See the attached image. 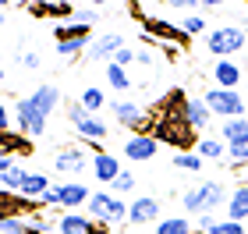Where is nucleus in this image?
I'll return each mask as SVG.
<instances>
[{
    "label": "nucleus",
    "instance_id": "17",
    "mask_svg": "<svg viewBox=\"0 0 248 234\" xmlns=\"http://www.w3.org/2000/svg\"><path fill=\"white\" fill-rule=\"evenodd\" d=\"M50 177L46 174H39V171H29V177H25V185H21V199H29V203H39L43 195L50 192Z\"/></svg>",
    "mask_w": 248,
    "mask_h": 234
},
{
    "label": "nucleus",
    "instance_id": "45",
    "mask_svg": "<svg viewBox=\"0 0 248 234\" xmlns=\"http://www.w3.org/2000/svg\"><path fill=\"white\" fill-rule=\"evenodd\" d=\"M0 82H4V61H0Z\"/></svg>",
    "mask_w": 248,
    "mask_h": 234
},
{
    "label": "nucleus",
    "instance_id": "5",
    "mask_svg": "<svg viewBox=\"0 0 248 234\" xmlns=\"http://www.w3.org/2000/svg\"><path fill=\"white\" fill-rule=\"evenodd\" d=\"M245 43H248V32L238 29V25H217V29H209V32H206V50H209L217 61L241 53V50H245Z\"/></svg>",
    "mask_w": 248,
    "mask_h": 234
},
{
    "label": "nucleus",
    "instance_id": "34",
    "mask_svg": "<svg viewBox=\"0 0 248 234\" xmlns=\"http://www.w3.org/2000/svg\"><path fill=\"white\" fill-rule=\"evenodd\" d=\"M96 18H99V11H96V7H75V18H71V21H78V25H89V29H93V25H96Z\"/></svg>",
    "mask_w": 248,
    "mask_h": 234
},
{
    "label": "nucleus",
    "instance_id": "43",
    "mask_svg": "<svg viewBox=\"0 0 248 234\" xmlns=\"http://www.w3.org/2000/svg\"><path fill=\"white\" fill-rule=\"evenodd\" d=\"M170 7L174 11H191V7H195V0H170Z\"/></svg>",
    "mask_w": 248,
    "mask_h": 234
},
{
    "label": "nucleus",
    "instance_id": "14",
    "mask_svg": "<svg viewBox=\"0 0 248 234\" xmlns=\"http://www.w3.org/2000/svg\"><path fill=\"white\" fill-rule=\"evenodd\" d=\"M89 199H93V192H89L85 181H67V185H61V206L67 209V213H75L78 206H89Z\"/></svg>",
    "mask_w": 248,
    "mask_h": 234
},
{
    "label": "nucleus",
    "instance_id": "13",
    "mask_svg": "<svg viewBox=\"0 0 248 234\" xmlns=\"http://www.w3.org/2000/svg\"><path fill=\"white\" fill-rule=\"evenodd\" d=\"M53 227H57V234H103V227L96 231V220L85 213H64Z\"/></svg>",
    "mask_w": 248,
    "mask_h": 234
},
{
    "label": "nucleus",
    "instance_id": "12",
    "mask_svg": "<svg viewBox=\"0 0 248 234\" xmlns=\"http://www.w3.org/2000/svg\"><path fill=\"white\" fill-rule=\"evenodd\" d=\"M53 167H57V171H64V174H82L85 167H93V160L85 156V149H82V146H67V149H61V153H57Z\"/></svg>",
    "mask_w": 248,
    "mask_h": 234
},
{
    "label": "nucleus",
    "instance_id": "42",
    "mask_svg": "<svg viewBox=\"0 0 248 234\" xmlns=\"http://www.w3.org/2000/svg\"><path fill=\"white\" fill-rule=\"evenodd\" d=\"M21 64H25L29 71H36V68H39V53H25V57H21Z\"/></svg>",
    "mask_w": 248,
    "mask_h": 234
},
{
    "label": "nucleus",
    "instance_id": "18",
    "mask_svg": "<svg viewBox=\"0 0 248 234\" xmlns=\"http://www.w3.org/2000/svg\"><path fill=\"white\" fill-rule=\"evenodd\" d=\"M227 220H238V224H245L248 220V185H238L227 199Z\"/></svg>",
    "mask_w": 248,
    "mask_h": 234
},
{
    "label": "nucleus",
    "instance_id": "11",
    "mask_svg": "<svg viewBox=\"0 0 248 234\" xmlns=\"http://www.w3.org/2000/svg\"><path fill=\"white\" fill-rule=\"evenodd\" d=\"M185 121H188L191 131H206V128L213 125V110L206 107V99H202V96H188V103H185Z\"/></svg>",
    "mask_w": 248,
    "mask_h": 234
},
{
    "label": "nucleus",
    "instance_id": "22",
    "mask_svg": "<svg viewBox=\"0 0 248 234\" xmlns=\"http://www.w3.org/2000/svg\"><path fill=\"white\" fill-rule=\"evenodd\" d=\"M195 153L202 156V160H223L227 156V142H217V139H199V146H195Z\"/></svg>",
    "mask_w": 248,
    "mask_h": 234
},
{
    "label": "nucleus",
    "instance_id": "28",
    "mask_svg": "<svg viewBox=\"0 0 248 234\" xmlns=\"http://www.w3.org/2000/svg\"><path fill=\"white\" fill-rule=\"evenodd\" d=\"M174 167L185 174H195V171H202V156L199 153H174Z\"/></svg>",
    "mask_w": 248,
    "mask_h": 234
},
{
    "label": "nucleus",
    "instance_id": "4",
    "mask_svg": "<svg viewBox=\"0 0 248 234\" xmlns=\"http://www.w3.org/2000/svg\"><path fill=\"white\" fill-rule=\"evenodd\" d=\"M128 206L131 203H124L121 195L99 188V192H93V199H89V217H93L99 227L103 224H128Z\"/></svg>",
    "mask_w": 248,
    "mask_h": 234
},
{
    "label": "nucleus",
    "instance_id": "9",
    "mask_svg": "<svg viewBox=\"0 0 248 234\" xmlns=\"http://www.w3.org/2000/svg\"><path fill=\"white\" fill-rule=\"evenodd\" d=\"M89 171H93V177H96L99 185H114L117 177H121V160H117L114 153H107V149H96Z\"/></svg>",
    "mask_w": 248,
    "mask_h": 234
},
{
    "label": "nucleus",
    "instance_id": "30",
    "mask_svg": "<svg viewBox=\"0 0 248 234\" xmlns=\"http://www.w3.org/2000/svg\"><path fill=\"white\" fill-rule=\"evenodd\" d=\"M0 234H29V220L15 213V217H4L0 220Z\"/></svg>",
    "mask_w": 248,
    "mask_h": 234
},
{
    "label": "nucleus",
    "instance_id": "6",
    "mask_svg": "<svg viewBox=\"0 0 248 234\" xmlns=\"http://www.w3.org/2000/svg\"><path fill=\"white\" fill-rule=\"evenodd\" d=\"M110 114H114V121L121 128H131L135 135H145V128H153V117H145L142 107L131 103V99H114V103H110Z\"/></svg>",
    "mask_w": 248,
    "mask_h": 234
},
{
    "label": "nucleus",
    "instance_id": "25",
    "mask_svg": "<svg viewBox=\"0 0 248 234\" xmlns=\"http://www.w3.org/2000/svg\"><path fill=\"white\" fill-rule=\"evenodd\" d=\"M25 177H29V171H21V167H11L7 174H0V188L11 195V192H18L21 195V185H25Z\"/></svg>",
    "mask_w": 248,
    "mask_h": 234
},
{
    "label": "nucleus",
    "instance_id": "40",
    "mask_svg": "<svg viewBox=\"0 0 248 234\" xmlns=\"http://www.w3.org/2000/svg\"><path fill=\"white\" fill-rule=\"evenodd\" d=\"M11 121H15V114H11V110L0 103V131H11Z\"/></svg>",
    "mask_w": 248,
    "mask_h": 234
},
{
    "label": "nucleus",
    "instance_id": "21",
    "mask_svg": "<svg viewBox=\"0 0 248 234\" xmlns=\"http://www.w3.org/2000/svg\"><path fill=\"white\" fill-rule=\"evenodd\" d=\"M191 231H195V224L188 217H163L156 224V234H191Z\"/></svg>",
    "mask_w": 248,
    "mask_h": 234
},
{
    "label": "nucleus",
    "instance_id": "31",
    "mask_svg": "<svg viewBox=\"0 0 248 234\" xmlns=\"http://www.w3.org/2000/svg\"><path fill=\"white\" fill-rule=\"evenodd\" d=\"M227 156H231L234 167H248V139H241V142H227Z\"/></svg>",
    "mask_w": 248,
    "mask_h": 234
},
{
    "label": "nucleus",
    "instance_id": "10",
    "mask_svg": "<svg viewBox=\"0 0 248 234\" xmlns=\"http://www.w3.org/2000/svg\"><path fill=\"white\" fill-rule=\"evenodd\" d=\"M241 75H245V68H241L234 57L213 61V82H217L220 89H238V85H241Z\"/></svg>",
    "mask_w": 248,
    "mask_h": 234
},
{
    "label": "nucleus",
    "instance_id": "36",
    "mask_svg": "<svg viewBox=\"0 0 248 234\" xmlns=\"http://www.w3.org/2000/svg\"><path fill=\"white\" fill-rule=\"evenodd\" d=\"M85 117H93V114H89V110L82 107V99H78V103H67V121H71V125L78 128V125H82V121Z\"/></svg>",
    "mask_w": 248,
    "mask_h": 234
},
{
    "label": "nucleus",
    "instance_id": "23",
    "mask_svg": "<svg viewBox=\"0 0 248 234\" xmlns=\"http://www.w3.org/2000/svg\"><path fill=\"white\" fill-rule=\"evenodd\" d=\"M82 107L89 110V114H99V110L107 107V93L99 85H85L82 89Z\"/></svg>",
    "mask_w": 248,
    "mask_h": 234
},
{
    "label": "nucleus",
    "instance_id": "46",
    "mask_svg": "<svg viewBox=\"0 0 248 234\" xmlns=\"http://www.w3.org/2000/svg\"><path fill=\"white\" fill-rule=\"evenodd\" d=\"M0 29H4V11H0Z\"/></svg>",
    "mask_w": 248,
    "mask_h": 234
},
{
    "label": "nucleus",
    "instance_id": "8",
    "mask_svg": "<svg viewBox=\"0 0 248 234\" xmlns=\"http://www.w3.org/2000/svg\"><path fill=\"white\" fill-rule=\"evenodd\" d=\"M121 153L128 156L131 163H149L153 156L160 153V142H156L149 131H145V135H128V142L121 146Z\"/></svg>",
    "mask_w": 248,
    "mask_h": 234
},
{
    "label": "nucleus",
    "instance_id": "3",
    "mask_svg": "<svg viewBox=\"0 0 248 234\" xmlns=\"http://www.w3.org/2000/svg\"><path fill=\"white\" fill-rule=\"evenodd\" d=\"M206 107L213 110V117H223V121H234V117H248V99L241 96V89H220L213 85L206 89Z\"/></svg>",
    "mask_w": 248,
    "mask_h": 234
},
{
    "label": "nucleus",
    "instance_id": "37",
    "mask_svg": "<svg viewBox=\"0 0 248 234\" xmlns=\"http://www.w3.org/2000/svg\"><path fill=\"white\" fill-rule=\"evenodd\" d=\"M135 57H139V53H135L131 47H121V50H117V57L110 61V64H117V68H128V64H131Z\"/></svg>",
    "mask_w": 248,
    "mask_h": 234
},
{
    "label": "nucleus",
    "instance_id": "16",
    "mask_svg": "<svg viewBox=\"0 0 248 234\" xmlns=\"http://www.w3.org/2000/svg\"><path fill=\"white\" fill-rule=\"evenodd\" d=\"M107 131H110V128H107V121H103V117H99V114H93V117H85V121H82V125H78V128H75V135H78V139H82V142H85V146H99V142H103V139H107Z\"/></svg>",
    "mask_w": 248,
    "mask_h": 234
},
{
    "label": "nucleus",
    "instance_id": "32",
    "mask_svg": "<svg viewBox=\"0 0 248 234\" xmlns=\"http://www.w3.org/2000/svg\"><path fill=\"white\" fill-rule=\"evenodd\" d=\"M89 43H93V39H67V43H57V53L71 61V57H78V53L89 47Z\"/></svg>",
    "mask_w": 248,
    "mask_h": 234
},
{
    "label": "nucleus",
    "instance_id": "33",
    "mask_svg": "<svg viewBox=\"0 0 248 234\" xmlns=\"http://www.w3.org/2000/svg\"><path fill=\"white\" fill-rule=\"evenodd\" d=\"M110 192H114V195H128V192H135V174H131V171H121V177L110 185Z\"/></svg>",
    "mask_w": 248,
    "mask_h": 234
},
{
    "label": "nucleus",
    "instance_id": "29",
    "mask_svg": "<svg viewBox=\"0 0 248 234\" xmlns=\"http://www.w3.org/2000/svg\"><path fill=\"white\" fill-rule=\"evenodd\" d=\"M181 29H185V36H188V39H195V36H206V32H209L206 18H199V15H185Z\"/></svg>",
    "mask_w": 248,
    "mask_h": 234
},
{
    "label": "nucleus",
    "instance_id": "47",
    "mask_svg": "<svg viewBox=\"0 0 248 234\" xmlns=\"http://www.w3.org/2000/svg\"><path fill=\"white\" fill-rule=\"evenodd\" d=\"M245 99H248V93H245Z\"/></svg>",
    "mask_w": 248,
    "mask_h": 234
},
{
    "label": "nucleus",
    "instance_id": "41",
    "mask_svg": "<svg viewBox=\"0 0 248 234\" xmlns=\"http://www.w3.org/2000/svg\"><path fill=\"white\" fill-rule=\"evenodd\" d=\"M11 167H18V160H15L11 153H0V174H7Z\"/></svg>",
    "mask_w": 248,
    "mask_h": 234
},
{
    "label": "nucleus",
    "instance_id": "7",
    "mask_svg": "<svg viewBox=\"0 0 248 234\" xmlns=\"http://www.w3.org/2000/svg\"><path fill=\"white\" fill-rule=\"evenodd\" d=\"M160 213H163V206H160V199H156V195L131 199V206H128V224H131V227L160 224Z\"/></svg>",
    "mask_w": 248,
    "mask_h": 234
},
{
    "label": "nucleus",
    "instance_id": "1",
    "mask_svg": "<svg viewBox=\"0 0 248 234\" xmlns=\"http://www.w3.org/2000/svg\"><path fill=\"white\" fill-rule=\"evenodd\" d=\"M57 103H61V89L50 85V82L36 85L29 96H18L11 114H15V125L21 128V135H25V139L46 135V121H50V114H53Z\"/></svg>",
    "mask_w": 248,
    "mask_h": 234
},
{
    "label": "nucleus",
    "instance_id": "2",
    "mask_svg": "<svg viewBox=\"0 0 248 234\" xmlns=\"http://www.w3.org/2000/svg\"><path fill=\"white\" fill-rule=\"evenodd\" d=\"M227 185L223 181H202L195 188H188L181 195V206H185V217H206V213H217L220 206H227Z\"/></svg>",
    "mask_w": 248,
    "mask_h": 234
},
{
    "label": "nucleus",
    "instance_id": "38",
    "mask_svg": "<svg viewBox=\"0 0 248 234\" xmlns=\"http://www.w3.org/2000/svg\"><path fill=\"white\" fill-rule=\"evenodd\" d=\"M36 206H61V188H50V192L43 195Z\"/></svg>",
    "mask_w": 248,
    "mask_h": 234
},
{
    "label": "nucleus",
    "instance_id": "44",
    "mask_svg": "<svg viewBox=\"0 0 248 234\" xmlns=\"http://www.w3.org/2000/svg\"><path fill=\"white\" fill-rule=\"evenodd\" d=\"M135 61H139V64H153V53H149V50H142V53H139Z\"/></svg>",
    "mask_w": 248,
    "mask_h": 234
},
{
    "label": "nucleus",
    "instance_id": "24",
    "mask_svg": "<svg viewBox=\"0 0 248 234\" xmlns=\"http://www.w3.org/2000/svg\"><path fill=\"white\" fill-rule=\"evenodd\" d=\"M220 135H223V142H241V139H248V117H234V121H223Z\"/></svg>",
    "mask_w": 248,
    "mask_h": 234
},
{
    "label": "nucleus",
    "instance_id": "39",
    "mask_svg": "<svg viewBox=\"0 0 248 234\" xmlns=\"http://www.w3.org/2000/svg\"><path fill=\"white\" fill-rule=\"evenodd\" d=\"M209 227H217V217H213V213H206V217L195 220V231H199V234H206Z\"/></svg>",
    "mask_w": 248,
    "mask_h": 234
},
{
    "label": "nucleus",
    "instance_id": "20",
    "mask_svg": "<svg viewBox=\"0 0 248 234\" xmlns=\"http://www.w3.org/2000/svg\"><path fill=\"white\" fill-rule=\"evenodd\" d=\"M0 153H32V139H25L18 131V135H11V131H0Z\"/></svg>",
    "mask_w": 248,
    "mask_h": 234
},
{
    "label": "nucleus",
    "instance_id": "19",
    "mask_svg": "<svg viewBox=\"0 0 248 234\" xmlns=\"http://www.w3.org/2000/svg\"><path fill=\"white\" fill-rule=\"evenodd\" d=\"M53 36H57V43H67V39H93V29H89V25H78V21H64V25H53Z\"/></svg>",
    "mask_w": 248,
    "mask_h": 234
},
{
    "label": "nucleus",
    "instance_id": "26",
    "mask_svg": "<svg viewBox=\"0 0 248 234\" xmlns=\"http://www.w3.org/2000/svg\"><path fill=\"white\" fill-rule=\"evenodd\" d=\"M107 85H110V89H117V93H128V89H131L128 68H117V64H107Z\"/></svg>",
    "mask_w": 248,
    "mask_h": 234
},
{
    "label": "nucleus",
    "instance_id": "27",
    "mask_svg": "<svg viewBox=\"0 0 248 234\" xmlns=\"http://www.w3.org/2000/svg\"><path fill=\"white\" fill-rule=\"evenodd\" d=\"M32 15H39V18H75V7L71 4H32Z\"/></svg>",
    "mask_w": 248,
    "mask_h": 234
},
{
    "label": "nucleus",
    "instance_id": "35",
    "mask_svg": "<svg viewBox=\"0 0 248 234\" xmlns=\"http://www.w3.org/2000/svg\"><path fill=\"white\" fill-rule=\"evenodd\" d=\"M206 234H245V227L238 220H217V227H209Z\"/></svg>",
    "mask_w": 248,
    "mask_h": 234
},
{
    "label": "nucleus",
    "instance_id": "15",
    "mask_svg": "<svg viewBox=\"0 0 248 234\" xmlns=\"http://www.w3.org/2000/svg\"><path fill=\"white\" fill-rule=\"evenodd\" d=\"M124 47V39L121 36H114V32H107V36H99V39H93V43H89V57H93V61H114L117 57V50Z\"/></svg>",
    "mask_w": 248,
    "mask_h": 234
}]
</instances>
